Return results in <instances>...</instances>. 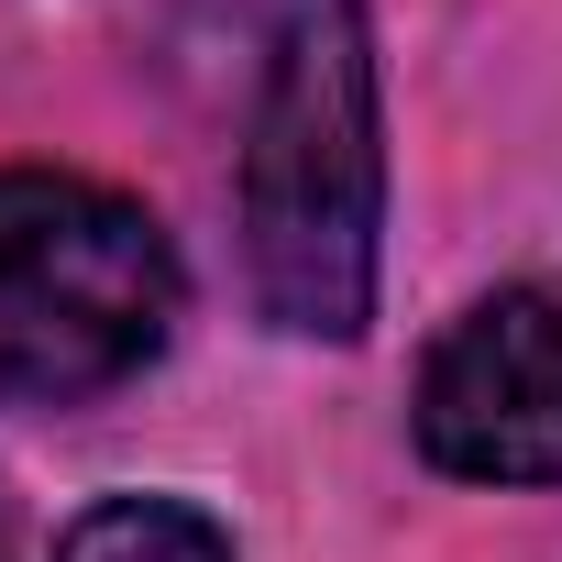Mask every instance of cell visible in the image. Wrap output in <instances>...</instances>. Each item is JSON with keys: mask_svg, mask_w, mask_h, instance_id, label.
<instances>
[{"mask_svg": "<svg viewBox=\"0 0 562 562\" xmlns=\"http://www.w3.org/2000/svg\"><path fill=\"white\" fill-rule=\"evenodd\" d=\"M45 562H243V540L199 496H89Z\"/></svg>", "mask_w": 562, "mask_h": 562, "instance_id": "277c9868", "label": "cell"}, {"mask_svg": "<svg viewBox=\"0 0 562 562\" xmlns=\"http://www.w3.org/2000/svg\"><path fill=\"white\" fill-rule=\"evenodd\" d=\"M243 288L288 342H364L386 276V78L364 0H265L243 111Z\"/></svg>", "mask_w": 562, "mask_h": 562, "instance_id": "6da1fadb", "label": "cell"}, {"mask_svg": "<svg viewBox=\"0 0 562 562\" xmlns=\"http://www.w3.org/2000/svg\"><path fill=\"white\" fill-rule=\"evenodd\" d=\"M0 562H23V507H12V485H0Z\"/></svg>", "mask_w": 562, "mask_h": 562, "instance_id": "5b68a950", "label": "cell"}, {"mask_svg": "<svg viewBox=\"0 0 562 562\" xmlns=\"http://www.w3.org/2000/svg\"><path fill=\"white\" fill-rule=\"evenodd\" d=\"M408 441L452 485H562V299L551 288H485L441 321L408 386Z\"/></svg>", "mask_w": 562, "mask_h": 562, "instance_id": "3957f363", "label": "cell"}, {"mask_svg": "<svg viewBox=\"0 0 562 562\" xmlns=\"http://www.w3.org/2000/svg\"><path fill=\"white\" fill-rule=\"evenodd\" d=\"M188 321L177 232L78 166H0V408H89Z\"/></svg>", "mask_w": 562, "mask_h": 562, "instance_id": "7a4b0ae2", "label": "cell"}]
</instances>
